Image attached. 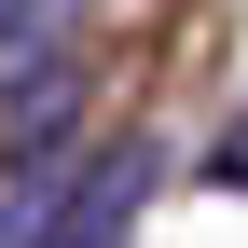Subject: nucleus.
Instances as JSON below:
<instances>
[{
    "label": "nucleus",
    "mask_w": 248,
    "mask_h": 248,
    "mask_svg": "<svg viewBox=\"0 0 248 248\" xmlns=\"http://www.w3.org/2000/svg\"><path fill=\"white\" fill-rule=\"evenodd\" d=\"M97 110V69H83L69 42H42L14 83H0V179H42V166H69V124Z\"/></svg>",
    "instance_id": "1"
},
{
    "label": "nucleus",
    "mask_w": 248,
    "mask_h": 248,
    "mask_svg": "<svg viewBox=\"0 0 248 248\" xmlns=\"http://www.w3.org/2000/svg\"><path fill=\"white\" fill-rule=\"evenodd\" d=\"M152 179H166V152H152V138H97L42 248H124V234H138V207H152Z\"/></svg>",
    "instance_id": "2"
},
{
    "label": "nucleus",
    "mask_w": 248,
    "mask_h": 248,
    "mask_svg": "<svg viewBox=\"0 0 248 248\" xmlns=\"http://www.w3.org/2000/svg\"><path fill=\"white\" fill-rule=\"evenodd\" d=\"M42 28H55V0H0V83L42 55Z\"/></svg>",
    "instance_id": "3"
}]
</instances>
